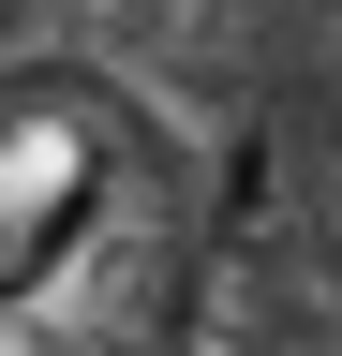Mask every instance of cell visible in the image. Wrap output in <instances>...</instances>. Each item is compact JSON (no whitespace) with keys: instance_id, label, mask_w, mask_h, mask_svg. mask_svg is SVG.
<instances>
[{"instance_id":"obj_3","label":"cell","mask_w":342,"mask_h":356,"mask_svg":"<svg viewBox=\"0 0 342 356\" xmlns=\"http://www.w3.org/2000/svg\"><path fill=\"white\" fill-rule=\"evenodd\" d=\"M0 44H15V0H0Z\"/></svg>"},{"instance_id":"obj_2","label":"cell","mask_w":342,"mask_h":356,"mask_svg":"<svg viewBox=\"0 0 342 356\" xmlns=\"http://www.w3.org/2000/svg\"><path fill=\"white\" fill-rule=\"evenodd\" d=\"M313 222H327V267H342V0L313 15Z\"/></svg>"},{"instance_id":"obj_1","label":"cell","mask_w":342,"mask_h":356,"mask_svg":"<svg viewBox=\"0 0 342 356\" xmlns=\"http://www.w3.org/2000/svg\"><path fill=\"white\" fill-rule=\"evenodd\" d=\"M224 163L119 44H0V356H194Z\"/></svg>"}]
</instances>
